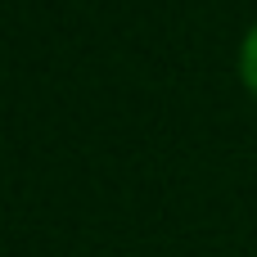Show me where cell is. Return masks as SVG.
Segmentation results:
<instances>
[{
    "instance_id": "obj_1",
    "label": "cell",
    "mask_w": 257,
    "mask_h": 257,
    "mask_svg": "<svg viewBox=\"0 0 257 257\" xmlns=\"http://www.w3.org/2000/svg\"><path fill=\"white\" fill-rule=\"evenodd\" d=\"M239 81L248 86V95L257 99V23L244 32V41H239Z\"/></svg>"
}]
</instances>
